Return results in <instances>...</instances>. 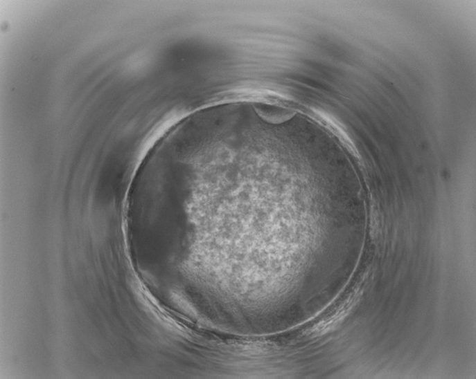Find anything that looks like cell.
Wrapping results in <instances>:
<instances>
[{"mask_svg": "<svg viewBox=\"0 0 476 379\" xmlns=\"http://www.w3.org/2000/svg\"><path fill=\"white\" fill-rule=\"evenodd\" d=\"M359 298V291L355 293L345 303L339 308L337 311L328 320L320 322L311 330L310 334L315 335H324L327 332H330L335 327L337 324H340L344 318L348 315L355 304L358 302Z\"/></svg>", "mask_w": 476, "mask_h": 379, "instance_id": "obj_1", "label": "cell"}]
</instances>
